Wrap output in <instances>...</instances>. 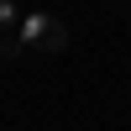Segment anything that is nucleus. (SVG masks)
Returning a JSON list of instances; mask_svg holds the SVG:
<instances>
[{
    "label": "nucleus",
    "instance_id": "obj_3",
    "mask_svg": "<svg viewBox=\"0 0 131 131\" xmlns=\"http://www.w3.org/2000/svg\"><path fill=\"white\" fill-rule=\"evenodd\" d=\"M21 26V5L16 0H0V31H16Z\"/></svg>",
    "mask_w": 131,
    "mask_h": 131
},
{
    "label": "nucleus",
    "instance_id": "obj_2",
    "mask_svg": "<svg viewBox=\"0 0 131 131\" xmlns=\"http://www.w3.org/2000/svg\"><path fill=\"white\" fill-rule=\"evenodd\" d=\"M0 58H31V52L21 47V37H16V31H0Z\"/></svg>",
    "mask_w": 131,
    "mask_h": 131
},
{
    "label": "nucleus",
    "instance_id": "obj_1",
    "mask_svg": "<svg viewBox=\"0 0 131 131\" xmlns=\"http://www.w3.org/2000/svg\"><path fill=\"white\" fill-rule=\"evenodd\" d=\"M16 37H21V47H26V52H63V47H68V26H63L58 16H47V10L21 16Z\"/></svg>",
    "mask_w": 131,
    "mask_h": 131
}]
</instances>
